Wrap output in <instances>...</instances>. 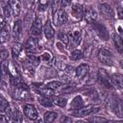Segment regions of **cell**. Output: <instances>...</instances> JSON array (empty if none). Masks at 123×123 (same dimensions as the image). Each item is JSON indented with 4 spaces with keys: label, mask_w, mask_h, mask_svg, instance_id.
I'll list each match as a JSON object with an SVG mask.
<instances>
[{
    "label": "cell",
    "mask_w": 123,
    "mask_h": 123,
    "mask_svg": "<svg viewBox=\"0 0 123 123\" xmlns=\"http://www.w3.org/2000/svg\"><path fill=\"white\" fill-rule=\"evenodd\" d=\"M87 94H88L89 97L92 98V99H96V98H97V92H96L95 90H90Z\"/></svg>",
    "instance_id": "40"
},
{
    "label": "cell",
    "mask_w": 123,
    "mask_h": 123,
    "mask_svg": "<svg viewBox=\"0 0 123 123\" xmlns=\"http://www.w3.org/2000/svg\"><path fill=\"white\" fill-rule=\"evenodd\" d=\"M21 33H22V23L20 20H17L14 22L13 29H12V34H13L14 38H18L20 37Z\"/></svg>",
    "instance_id": "18"
},
{
    "label": "cell",
    "mask_w": 123,
    "mask_h": 123,
    "mask_svg": "<svg viewBox=\"0 0 123 123\" xmlns=\"http://www.w3.org/2000/svg\"><path fill=\"white\" fill-rule=\"evenodd\" d=\"M61 86H62V83L58 82V81H53V82H50L49 84L46 85V87H48V88H50L52 90H56Z\"/></svg>",
    "instance_id": "28"
},
{
    "label": "cell",
    "mask_w": 123,
    "mask_h": 123,
    "mask_svg": "<svg viewBox=\"0 0 123 123\" xmlns=\"http://www.w3.org/2000/svg\"><path fill=\"white\" fill-rule=\"evenodd\" d=\"M41 29H42V24H41V19L37 17L34 22H33V25L31 27V35H33L34 37H37L40 35L41 33Z\"/></svg>",
    "instance_id": "7"
},
{
    "label": "cell",
    "mask_w": 123,
    "mask_h": 123,
    "mask_svg": "<svg viewBox=\"0 0 123 123\" xmlns=\"http://www.w3.org/2000/svg\"><path fill=\"white\" fill-rule=\"evenodd\" d=\"M9 27L8 25H5L3 28H1V38H2V42H4L5 40H7L9 38Z\"/></svg>",
    "instance_id": "26"
},
{
    "label": "cell",
    "mask_w": 123,
    "mask_h": 123,
    "mask_svg": "<svg viewBox=\"0 0 123 123\" xmlns=\"http://www.w3.org/2000/svg\"><path fill=\"white\" fill-rule=\"evenodd\" d=\"M112 39H113V42H114V45H115V48L117 49V51L120 53H123V40H122L121 37L118 36L117 34H113Z\"/></svg>",
    "instance_id": "16"
},
{
    "label": "cell",
    "mask_w": 123,
    "mask_h": 123,
    "mask_svg": "<svg viewBox=\"0 0 123 123\" xmlns=\"http://www.w3.org/2000/svg\"><path fill=\"white\" fill-rule=\"evenodd\" d=\"M28 62H29V63H31V64L37 65L38 62H39V58H37V57H35V56H29V57H28Z\"/></svg>",
    "instance_id": "34"
},
{
    "label": "cell",
    "mask_w": 123,
    "mask_h": 123,
    "mask_svg": "<svg viewBox=\"0 0 123 123\" xmlns=\"http://www.w3.org/2000/svg\"><path fill=\"white\" fill-rule=\"evenodd\" d=\"M98 59L104 64H111L112 63V55L107 49H100L98 52Z\"/></svg>",
    "instance_id": "4"
},
{
    "label": "cell",
    "mask_w": 123,
    "mask_h": 123,
    "mask_svg": "<svg viewBox=\"0 0 123 123\" xmlns=\"http://www.w3.org/2000/svg\"><path fill=\"white\" fill-rule=\"evenodd\" d=\"M88 121L90 123H109V121L106 119V118H103V117H99V116H93V117H90L88 119Z\"/></svg>",
    "instance_id": "29"
},
{
    "label": "cell",
    "mask_w": 123,
    "mask_h": 123,
    "mask_svg": "<svg viewBox=\"0 0 123 123\" xmlns=\"http://www.w3.org/2000/svg\"><path fill=\"white\" fill-rule=\"evenodd\" d=\"M53 18H54L55 25L56 26H61V25H62V24H64L66 22V20H67V14L64 12V10L60 9L56 12H54Z\"/></svg>",
    "instance_id": "3"
},
{
    "label": "cell",
    "mask_w": 123,
    "mask_h": 123,
    "mask_svg": "<svg viewBox=\"0 0 123 123\" xmlns=\"http://www.w3.org/2000/svg\"><path fill=\"white\" fill-rule=\"evenodd\" d=\"M97 17H98V14H97V12L93 9L86 10L85 14H84V18L86 19V21L87 23H95Z\"/></svg>",
    "instance_id": "9"
},
{
    "label": "cell",
    "mask_w": 123,
    "mask_h": 123,
    "mask_svg": "<svg viewBox=\"0 0 123 123\" xmlns=\"http://www.w3.org/2000/svg\"><path fill=\"white\" fill-rule=\"evenodd\" d=\"M98 81L101 85H103L104 86H106L108 88H112L113 87V85L111 83V78L109 77L107 71L104 70V69H99V71H98Z\"/></svg>",
    "instance_id": "2"
},
{
    "label": "cell",
    "mask_w": 123,
    "mask_h": 123,
    "mask_svg": "<svg viewBox=\"0 0 123 123\" xmlns=\"http://www.w3.org/2000/svg\"><path fill=\"white\" fill-rule=\"evenodd\" d=\"M89 71V67L87 64L86 63H83V64H80L76 69H75V75L78 79H84L87 73Z\"/></svg>",
    "instance_id": "8"
},
{
    "label": "cell",
    "mask_w": 123,
    "mask_h": 123,
    "mask_svg": "<svg viewBox=\"0 0 123 123\" xmlns=\"http://www.w3.org/2000/svg\"><path fill=\"white\" fill-rule=\"evenodd\" d=\"M43 31H44V35H45L46 38L51 39V38L54 37L55 31H54V29H53V27H52L50 21H46V23H45V25H44Z\"/></svg>",
    "instance_id": "15"
},
{
    "label": "cell",
    "mask_w": 123,
    "mask_h": 123,
    "mask_svg": "<svg viewBox=\"0 0 123 123\" xmlns=\"http://www.w3.org/2000/svg\"><path fill=\"white\" fill-rule=\"evenodd\" d=\"M94 108L92 106H86V107H83L77 111H75L73 112V115L74 116H85V115H88L90 113H92L94 111Z\"/></svg>",
    "instance_id": "10"
},
{
    "label": "cell",
    "mask_w": 123,
    "mask_h": 123,
    "mask_svg": "<svg viewBox=\"0 0 123 123\" xmlns=\"http://www.w3.org/2000/svg\"><path fill=\"white\" fill-rule=\"evenodd\" d=\"M76 123H87L86 121H83V120H80V121H77Z\"/></svg>",
    "instance_id": "43"
},
{
    "label": "cell",
    "mask_w": 123,
    "mask_h": 123,
    "mask_svg": "<svg viewBox=\"0 0 123 123\" xmlns=\"http://www.w3.org/2000/svg\"><path fill=\"white\" fill-rule=\"evenodd\" d=\"M61 123H73V120L68 116H63L61 120Z\"/></svg>",
    "instance_id": "36"
},
{
    "label": "cell",
    "mask_w": 123,
    "mask_h": 123,
    "mask_svg": "<svg viewBox=\"0 0 123 123\" xmlns=\"http://www.w3.org/2000/svg\"><path fill=\"white\" fill-rule=\"evenodd\" d=\"M3 13H4V16H5V17H10V16H11L12 8H11V6L9 5V3H8V5H6V6L3 7Z\"/></svg>",
    "instance_id": "32"
},
{
    "label": "cell",
    "mask_w": 123,
    "mask_h": 123,
    "mask_svg": "<svg viewBox=\"0 0 123 123\" xmlns=\"http://www.w3.org/2000/svg\"><path fill=\"white\" fill-rule=\"evenodd\" d=\"M116 11H117V15H118V17H119L120 19H123V8H122V7H118V8L116 9Z\"/></svg>",
    "instance_id": "38"
},
{
    "label": "cell",
    "mask_w": 123,
    "mask_h": 123,
    "mask_svg": "<svg viewBox=\"0 0 123 123\" xmlns=\"http://www.w3.org/2000/svg\"><path fill=\"white\" fill-rule=\"evenodd\" d=\"M21 50H22L21 44H19V43H14V44L12 45V53H13V55H15V56L19 55V53L21 52Z\"/></svg>",
    "instance_id": "31"
},
{
    "label": "cell",
    "mask_w": 123,
    "mask_h": 123,
    "mask_svg": "<svg viewBox=\"0 0 123 123\" xmlns=\"http://www.w3.org/2000/svg\"><path fill=\"white\" fill-rule=\"evenodd\" d=\"M83 53H82V51L81 50H74L72 53H71V55H70V58H71V60H74V61H77V60H80V59H82L83 58Z\"/></svg>",
    "instance_id": "27"
},
{
    "label": "cell",
    "mask_w": 123,
    "mask_h": 123,
    "mask_svg": "<svg viewBox=\"0 0 123 123\" xmlns=\"http://www.w3.org/2000/svg\"><path fill=\"white\" fill-rule=\"evenodd\" d=\"M8 51H6V50H2L1 51V60H2V62H4L7 58H8Z\"/></svg>",
    "instance_id": "39"
},
{
    "label": "cell",
    "mask_w": 123,
    "mask_h": 123,
    "mask_svg": "<svg viewBox=\"0 0 123 123\" xmlns=\"http://www.w3.org/2000/svg\"><path fill=\"white\" fill-rule=\"evenodd\" d=\"M56 118H57V113L54 111H46L43 115L44 123H54Z\"/></svg>",
    "instance_id": "21"
},
{
    "label": "cell",
    "mask_w": 123,
    "mask_h": 123,
    "mask_svg": "<svg viewBox=\"0 0 123 123\" xmlns=\"http://www.w3.org/2000/svg\"><path fill=\"white\" fill-rule=\"evenodd\" d=\"M94 30L98 33V35L103 38V39H108L109 38V34L107 29L103 26V25H99V24H95L94 25Z\"/></svg>",
    "instance_id": "14"
},
{
    "label": "cell",
    "mask_w": 123,
    "mask_h": 123,
    "mask_svg": "<svg viewBox=\"0 0 123 123\" xmlns=\"http://www.w3.org/2000/svg\"><path fill=\"white\" fill-rule=\"evenodd\" d=\"M23 111H24V114L31 120H36L37 119L38 117V113H37V109L35 108L34 105H31V104H28V105H25L24 108H23Z\"/></svg>",
    "instance_id": "5"
},
{
    "label": "cell",
    "mask_w": 123,
    "mask_h": 123,
    "mask_svg": "<svg viewBox=\"0 0 123 123\" xmlns=\"http://www.w3.org/2000/svg\"><path fill=\"white\" fill-rule=\"evenodd\" d=\"M121 38H122V40H123V31H122V34H121Z\"/></svg>",
    "instance_id": "46"
},
{
    "label": "cell",
    "mask_w": 123,
    "mask_h": 123,
    "mask_svg": "<svg viewBox=\"0 0 123 123\" xmlns=\"http://www.w3.org/2000/svg\"><path fill=\"white\" fill-rule=\"evenodd\" d=\"M59 38L64 43V44H68V42H69V37L66 35V34H64V33H60L59 34Z\"/></svg>",
    "instance_id": "33"
},
{
    "label": "cell",
    "mask_w": 123,
    "mask_h": 123,
    "mask_svg": "<svg viewBox=\"0 0 123 123\" xmlns=\"http://www.w3.org/2000/svg\"><path fill=\"white\" fill-rule=\"evenodd\" d=\"M0 123H8V118H7V116H5V115H1L0 116Z\"/></svg>",
    "instance_id": "41"
},
{
    "label": "cell",
    "mask_w": 123,
    "mask_h": 123,
    "mask_svg": "<svg viewBox=\"0 0 123 123\" xmlns=\"http://www.w3.org/2000/svg\"><path fill=\"white\" fill-rule=\"evenodd\" d=\"M38 102L43 106V107H46V108H50L53 106V102L52 100L48 99L47 97L43 96V97H38Z\"/></svg>",
    "instance_id": "25"
},
{
    "label": "cell",
    "mask_w": 123,
    "mask_h": 123,
    "mask_svg": "<svg viewBox=\"0 0 123 123\" xmlns=\"http://www.w3.org/2000/svg\"><path fill=\"white\" fill-rule=\"evenodd\" d=\"M47 5H48V2L47 1H39L38 2V6H39V8L41 10H45V8L47 7Z\"/></svg>",
    "instance_id": "37"
},
{
    "label": "cell",
    "mask_w": 123,
    "mask_h": 123,
    "mask_svg": "<svg viewBox=\"0 0 123 123\" xmlns=\"http://www.w3.org/2000/svg\"><path fill=\"white\" fill-rule=\"evenodd\" d=\"M36 123H43V122H42V120L38 119V120H37V121H36Z\"/></svg>",
    "instance_id": "44"
},
{
    "label": "cell",
    "mask_w": 123,
    "mask_h": 123,
    "mask_svg": "<svg viewBox=\"0 0 123 123\" xmlns=\"http://www.w3.org/2000/svg\"><path fill=\"white\" fill-rule=\"evenodd\" d=\"M40 59H41L42 61H44V62H48V61L51 59V54L48 53V52H45L44 54H42V56L40 57Z\"/></svg>",
    "instance_id": "35"
},
{
    "label": "cell",
    "mask_w": 123,
    "mask_h": 123,
    "mask_svg": "<svg viewBox=\"0 0 123 123\" xmlns=\"http://www.w3.org/2000/svg\"><path fill=\"white\" fill-rule=\"evenodd\" d=\"M109 123H123V121H109Z\"/></svg>",
    "instance_id": "42"
},
{
    "label": "cell",
    "mask_w": 123,
    "mask_h": 123,
    "mask_svg": "<svg viewBox=\"0 0 123 123\" xmlns=\"http://www.w3.org/2000/svg\"><path fill=\"white\" fill-rule=\"evenodd\" d=\"M13 97L16 100H25L28 97V89L16 87L13 91Z\"/></svg>",
    "instance_id": "12"
},
{
    "label": "cell",
    "mask_w": 123,
    "mask_h": 123,
    "mask_svg": "<svg viewBox=\"0 0 123 123\" xmlns=\"http://www.w3.org/2000/svg\"><path fill=\"white\" fill-rule=\"evenodd\" d=\"M52 102L62 108H64L66 106V100L61 96H52Z\"/></svg>",
    "instance_id": "23"
},
{
    "label": "cell",
    "mask_w": 123,
    "mask_h": 123,
    "mask_svg": "<svg viewBox=\"0 0 123 123\" xmlns=\"http://www.w3.org/2000/svg\"><path fill=\"white\" fill-rule=\"evenodd\" d=\"M99 9H100V12L103 15H105L106 17L108 18H111L112 19L114 17V12H113V9L107 3H102L99 5Z\"/></svg>",
    "instance_id": "6"
},
{
    "label": "cell",
    "mask_w": 123,
    "mask_h": 123,
    "mask_svg": "<svg viewBox=\"0 0 123 123\" xmlns=\"http://www.w3.org/2000/svg\"><path fill=\"white\" fill-rule=\"evenodd\" d=\"M71 13L73 15L74 18L76 19H82L84 17V14H85V10L84 8L81 6V5H73L72 6V11H71Z\"/></svg>",
    "instance_id": "11"
},
{
    "label": "cell",
    "mask_w": 123,
    "mask_h": 123,
    "mask_svg": "<svg viewBox=\"0 0 123 123\" xmlns=\"http://www.w3.org/2000/svg\"><path fill=\"white\" fill-rule=\"evenodd\" d=\"M9 5L11 6V8H12V11L13 12L14 15H15V16L19 15V13H20V11H21L20 2H19V1H17V0H12V1H10V2H9Z\"/></svg>",
    "instance_id": "17"
},
{
    "label": "cell",
    "mask_w": 123,
    "mask_h": 123,
    "mask_svg": "<svg viewBox=\"0 0 123 123\" xmlns=\"http://www.w3.org/2000/svg\"><path fill=\"white\" fill-rule=\"evenodd\" d=\"M111 83L113 85V86H116V87H121L123 86V76L121 75H113L111 78Z\"/></svg>",
    "instance_id": "22"
},
{
    "label": "cell",
    "mask_w": 123,
    "mask_h": 123,
    "mask_svg": "<svg viewBox=\"0 0 123 123\" xmlns=\"http://www.w3.org/2000/svg\"><path fill=\"white\" fill-rule=\"evenodd\" d=\"M37 44H38V38L37 37H32L27 40L25 47L28 50H32V49H35L37 46Z\"/></svg>",
    "instance_id": "19"
},
{
    "label": "cell",
    "mask_w": 123,
    "mask_h": 123,
    "mask_svg": "<svg viewBox=\"0 0 123 123\" xmlns=\"http://www.w3.org/2000/svg\"><path fill=\"white\" fill-rule=\"evenodd\" d=\"M69 37H70V40H71V45H72L71 47L77 46L80 43V41H81V33L76 31L73 34H71L69 36Z\"/></svg>",
    "instance_id": "20"
},
{
    "label": "cell",
    "mask_w": 123,
    "mask_h": 123,
    "mask_svg": "<svg viewBox=\"0 0 123 123\" xmlns=\"http://www.w3.org/2000/svg\"><path fill=\"white\" fill-rule=\"evenodd\" d=\"M120 65H121V67L123 68V61H121V62H120Z\"/></svg>",
    "instance_id": "45"
},
{
    "label": "cell",
    "mask_w": 123,
    "mask_h": 123,
    "mask_svg": "<svg viewBox=\"0 0 123 123\" xmlns=\"http://www.w3.org/2000/svg\"><path fill=\"white\" fill-rule=\"evenodd\" d=\"M83 107H84V101L81 96H76L70 104V110H73V111H77Z\"/></svg>",
    "instance_id": "13"
},
{
    "label": "cell",
    "mask_w": 123,
    "mask_h": 123,
    "mask_svg": "<svg viewBox=\"0 0 123 123\" xmlns=\"http://www.w3.org/2000/svg\"><path fill=\"white\" fill-rule=\"evenodd\" d=\"M9 109V103H8V101L2 96L1 97V101H0V110H1V111L3 112V111H5L6 110H8Z\"/></svg>",
    "instance_id": "30"
},
{
    "label": "cell",
    "mask_w": 123,
    "mask_h": 123,
    "mask_svg": "<svg viewBox=\"0 0 123 123\" xmlns=\"http://www.w3.org/2000/svg\"><path fill=\"white\" fill-rule=\"evenodd\" d=\"M11 119H12V123H21V121H22V115H21V113L19 112V111L14 110V111L12 112Z\"/></svg>",
    "instance_id": "24"
},
{
    "label": "cell",
    "mask_w": 123,
    "mask_h": 123,
    "mask_svg": "<svg viewBox=\"0 0 123 123\" xmlns=\"http://www.w3.org/2000/svg\"><path fill=\"white\" fill-rule=\"evenodd\" d=\"M111 109L112 112L119 118H123V102L118 98H111Z\"/></svg>",
    "instance_id": "1"
}]
</instances>
